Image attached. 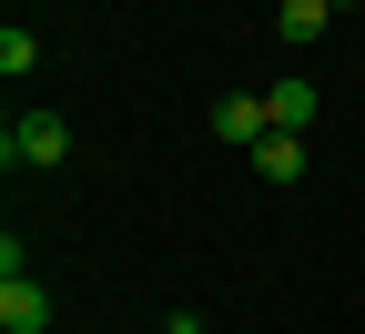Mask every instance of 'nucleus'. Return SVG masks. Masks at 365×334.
I'll use <instances>...</instances> for the list:
<instances>
[{"label": "nucleus", "instance_id": "4", "mask_svg": "<svg viewBox=\"0 0 365 334\" xmlns=\"http://www.w3.org/2000/svg\"><path fill=\"white\" fill-rule=\"evenodd\" d=\"M213 132H223V142H244V152H254V142L274 132V122H264V91H223V102H213Z\"/></svg>", "mask_w": 365, "mask_h": 334}, {"label": "nucleus", "instance_id": "2", "mask_svg": "<svg viewBox=\"0 0 365 334\" xmlns=\"http://www.w3.org/2000/svg\"><path fill=\"white\" fill-rule=\"evenodd\" d=\"M314 112H325V91H314L304 71H294V81H264V122H274V132H314Z\"/></svg>", "mask_w": 365, "mask_h": 334}, {"label": "nucleus", "instance_id": "7", "mask_svg": "<svg viewBox=\"0 0 365 334\" xmlns=\"http://www.w3.org/2000/svg\"><path fill=\"white\" fill-rule=\"evenodd\" d=\"M0 71H11V81H31V71H41V41H31L21 21H11V31H0Z\"/></svg>", "mask_w": 365, "mask_h": 334}, {"label": "nucleus", "instance_id": "8", "mask_svg": "<svg viewBox=\"0 0 365 334\" xmlns=\"http://www.w3.org/2000/svg\"><path fill=\"white\" fill-rule=\"evenodd\" d=\"M163 334H203V324H193V314H173V324H163Z\"/></svg>", "mask_w": 365, "mask_h": 334}, {"label": "nucleus", "instance_id": "5", "mask_svg": "<svg viewBox=\"0 0 365 334\" xmlns=\"http://www.w3.org/2000/svg\"><path fill=\"white\" fill-rule=\"evenodd\" d=\"M254 172L264 182H304V132H264L254 142Z\"/></svg>", "mask_w": 365, "mask_h": 334}, {"label": "nucleus", "instance_id": "1", "mask_svg": "<svg viewBox=\"0 0 365 334\" xmlns=\"http://www.w3.org/2000/svg\"><path fill=\"white\" fill-rule=\"evenodd\" d=\"M61 152H71V122H61V112H21L11 132H0V162H11V172H21V162H41V172H51Z\"/></svg>", "mask_w": 365, "mask_h": 334}, {"label": "nucleus", "instance_id": "6", "mask_svg": "<svg viewBox=\"0 0 365 334\" xmlns=\"http://www.w3.org/2000/svg\"><path fill=\"white\" fill-rule=\"evenodd\" d=\"M325 21H335L325 0H274V31H284L294 51H304V41H325Z\"/></svg>", "mask_w": 365, "mask_h": 334}, {"label": "nucleus", "instance_id": "9", "mask_svg": "<svg viewBox=\"0 0 365 334\" xmlns=\"http://www.w3.org/2000/svg\"><path fill=\"white\" fill-rule=\"evenodd\" d=\"M325 11H355V0H325Z\"/></svg>", "mask_w": 365, "mask_h": 334}, {"label": "nucleus", "instance_id": "3", "mask_svg": "<svg viewBox=\"0 0 365 334\" xmlns=\"http://www.w3.org/2000/svg\"><path fill=\"white\" fill-rule=\"evenodd\" d=\"M41 324H51V294L31 273H0V334H41Z\"/></svg>", "mask_w": 365, "mask_h": 334}]
</instances>
